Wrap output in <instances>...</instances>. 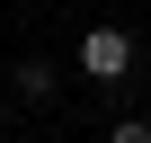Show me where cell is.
<instances>
[{
  "instance_id": "1",
  "label": "cell",
  "mask_w": 151,
  "mask_h": 143,
  "mask_svg": "<svg viewBox=\"0 0 151 143\" xmlns=\"http://www.w3.org/2000/svg\"><path fill=\"white\" fill-rule=\"evenodd\" d=\"M80 72L116 90L124 72H133V36H124V27H89V36H80Z\"/></svg>"
},
{
  "instance_id": "4",
  "label": "cell",
  "mask_w": 151,
  "mask_h": 143,
  "mask_svg": "<svg viewBox=\"0 0 151 143\" xmlns=\"http://www.w3.org/2000/svg\"><path fill=\"white\" fill-rule=\"evenodd\" d=\"M0 125H9V90H0Z\"/></svg>"
},
{
  "instance_id": "3",
  "label": "cell",
  "mask_w": 151,
  "mask_h": 143,
  "mask_svg": "<svg viewBox=\"0 0 151 143\" xmlns=\"http://www.w3.org/2000/svg\"><path fill=\"white\" fill-rule=\"evenodd\" d=\"M107 143H151V125H142V116H124V125H116Z\"/></svg>"
},
{
  "instance_id": "2",
  "label": "cell",
  "mask_w": 151,
  "mask_h": 143,
  "mask_svg": "<svg viewBox=\"0 0 151 143\" xmlns=\"http://www.w3.org/2000/svg\"><path fill=\"white\" fill-rule=\"evenodd\" d=\"M53 90H62V81H53V63H45V54H27V63L9 72V98H18V107H45Z\"/></svg>"
}]
</instances>
